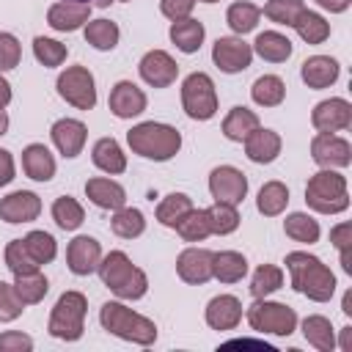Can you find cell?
Masks as SVG:
<instances>
[{
	"instance_id": "obj_1",
	"label": "cell",
	"mask_w": 352,
	"mask_h": 352,
	"mask_svg": "<svg viewBox=\"0 0 352 352\" xmlns=\"http://www.w3.org/2000/svg\"><path fill=\"white\" fill-rule=\"evenodd\" d=\"M286 270L292 275V289L314 302H327L336 292V275L322 264V258L294 250L286 256Z\"/></svg>"
},
{
	"instance_id": "obj_2",
	"label": "cell",
	"mask_w": 352,
	"mask_h": 352,
	"mask_svg": "<svg viewBox=\"0 0 352 352\" xmlns=\"http://www.w3.org/2000/svg\"><path fill=\"white\" fill-rule=\"evenodd\" d=\"M102 283L121 300H140L148 289V278L143 270H138L124 250H110L99 267H96Z\"/></svg>"
},
{
	"instance_id": "obj_3",
	"label": "cell",
	"mask_w": 352,
	"mask_h": 352,
	"mask_svg": "<svg viewBox=\"0 0 352 352\" xmlns=\"http://www.w3.org/2000/svg\"><path fill=\"white\" fill-rule=\"evenodd\" d=\"M126 143L135 154H140L146 160H154V162H165L182 148V135L170 124L143 121V124H138L126 132Z\"/></svg>"
},
{
	"instance_id": "obj_4",
	"label": "cell",
	"mask_w": 352,
	"mask_h": 352,
	"mask_svg": "<svg viewBox=\"0 0 352 352\" xmlns=\"http://www.w3.org/2000/svg\"><path fill=\"white\" fill-rule=\"evenodd\" d=\"M99 322L107 333H113L124 341H132L140 346H148L157 341V324L151 319L135 314L132 308L121 305V302H104L99 308Z\"/></svg>"
},
{
	"instance_id": "obj_5",
	"label": "cell",
	"mask_w": 352,
	"mask_h": 352,
	"mask_svg": "<svg viewBox=\"0 0 352 352\" xmlns=\"http://www.w3.org/2000/svg\"><path fill=\"white\" fill-rule=\"evenodd\" d=\"M305 204L319 214H338L349 206L346 195V179L336 173L333 168H324L314 173L305 184Z\"/></svg>"
},
{
	"instance_id": "obj_6",
	"label": "cell",
	"mask_w": 352,
	"mask_h": 352,
	"mask_svg": "<svg viewBox=\"0 0 352 352\" xmlns=\"http://www.w3.org/2000/svg\"><path fill=\"white\" fill-rule=\"evenodd\" d=\"M85 311H88V300L80 292H63L50 314V336L60 338V341H77L85 330Z\"/></svg>"
},
{
	"instance_id": "obj_7",
	"label": "cell",
	"mask_w": 352,
	"mask_h": 352,
	"mask_svg": "<svg viewBox=\"0 0 352 352\" xmlns=\"http://www.w3.org/2000/svg\"><path fill=\"white\" fill-rule=\"evenodd\" d=\"M182 104L184 113L195 121H209L217 113V94H214V82L209 74L204 72H192L184 77L182 82Z\"/></svg>"
},
{
	"instance_id": "obj_8",
	"label": "cell",
	"mask_w": 352,
	"mask_h": 352,
	"mask_svg": "<svg viewBox=\"0 0 352 352\" xmlns=\"http://www.w3.org/2000/svg\"><path fill=\"white\" fill-rule=\"evenodd\" d=\"M248 324L256 333H272V336H292L297 327V314L294 308L283 302H270V300H256L248 308Z\"/></svg>"
},
{
	"instance_id": "obj_9",
	"label": "cell",
	"mask_w": 352,
	"mask_h": 352,
	"mask_svg": "<svg viewBox=\"0 0 352 352\" xmlns=\"http://www.w3.org/2000/svg\"><path fill=\"white\" fill-rule=\"evenodd\" d=\"M58 94L74 104L77 110H91L96 104V85H94V74L85 66H69L60 77H58Z\"/></svg>"
},
{
	"instance_id": "obj_10",
	"label": "cell",
	"mask_w": 352,
	"mask_h": 352,
	"mask_svg": "<svg viewBox=\"0 0 352 352\" xmlns=\"http://www.w3.org/2000/svg\"><path fill=\"white\" fill-rule=\"evenodd\" d=\"M209 192L217 204H242L248 195V176L234 165H220L209 173Z\"/></svg>"
},
{
	"instance_id": "obj_11",
	"label": "cell",
	"mask_w": 352,
	"mask_h": 352,
	"mask_svg": "<svg viewBox=\"0 0 352 352\" xmlns=\"http://www.w3.org/2000/svg\"><path fill=\"white\" fill-rule=\"evenodd\" d=\"M212 60L220 72L226 74H236V72H245L253 60V50L250 44H245L242 38L236 36H220L212 47Z\"/></svg>"
},
{
	"instance_id": "obj_12",
	"label": "cell",
	"mask_w": 352,
	"mask_h": 352,
	"mask_svg": "<svg viewBox=\"0 0 352 352\" xmlns=\"http://www.w3.org/2000/svg\"><path fill=\"white\" fill-rule=\"evenodd\" d=\"M311 157L319 168H346L352 162V146L333 132H319L311 140Z\"/></svg>"
},
{
	"instance_id": "obj_13",
	"label": "cell",
	"mask_w": 352,
	"mask_h": 352,
	"mask_svg": "<svg viewBox=\"0 0 352 352\" xmlns=\"http://www.w3.org/2000/svg\"><path fill=\"white\" fill-rule=\"evenodd\" d=\"M311 124L319 129V132H341L352 124V104L341 96H333V99H324L314 107L311 113Z\"/></svg>"
},
{
	"instance_id": "obj_14",
	"label": "cell",
	"mask_w": 352,
	"mask_h": 352,
	"mask_svg": "<svg viewBox=\"0 0 352 352\" xmlns=\"http://www.w3.org/2000/svg\"><path fill=\"white\" fill-rule=\"evenodd\" d=\"M140 77L151 85V88H168L173 80H176V74H179V66H176V60L165 52V50H151V52H146L143 58H140Z\"/></svg>"
},
{
	"instance_id": "obj_15",
	"label": "cell",
	"mask_w": 352,
	"mask_h": 352,
	"mask_svg": "<svg viewBox=\"0 0 352 352\" xmlns=\"http://www.w3.org/2000/svg\"><path fill=\"white\" fill-rule=\"evenodd\" d=\"M212 256L214 253L206 250V248H187V250H182L179 258H176L179 278L184 283H192V286L206 283L212 278Z\"/></svg>"
},
{
	"instance_id": "obj_16",
	"label": "cell",
	"mask_w": 352,
	"mask_h": 352,
	"mask_svg": "<svg viewBox=\"0 0 352 352\" xmlns=\"http://www.w3.org/2000/svg\"><path fill=\"white\" fill-rule=\"evenodd\" d=\"M41 214V198L30 190H16L0 198V220L6 223H30Z\"/></svg>"
},
{
	"instance_id": "obj_17",
	"label": "cell",
	"mask_w": 352,
	"mask_h": 352,
	"mask_svg": "<svg viewBox=\"0 0 352 352\" xmlns=\"http://www.w3.org/2000/svg\"><path fill=\"white\" fill-rule=\"evenodd\" d=\"M102 261V245L94 236H74L66 248V264L74 275H91Z\"/></svg>"
},
{
	"instance_id": "obj_18",
	"label": "cell",
	"mask_w": 352,
	"mask_h": 352,
	"mask_svg": "<svg viewBox=\"0 0 352 352\" xmlns=\"http://www.w3.org/2000/svg\"><path fill=\"white\" fill-rule=\"evenodd\" d=\"M107 104H110V113L116 118H135V116H140L146 110V94L135 82L121 80V82L113 85Z\"/></svg>"
},
{
	"instance_id": "obj_19",
	"label": "cell",
	"mask_w": 352,
	"mask_h": 352,
	"mask_svg": "<svg viewBox=\"0 0 352 352\" xmlns=\"http://www.w3.org/2000/svg\"><path fill=\"white\" fill-rule=\"evenodd\" d=\"M50 135H52V143L58 146V151H60L66 160H72V157H77V154L82 151L85 138H88V129H85V124L77 121V118H60V121L52 124Z\"/></svg>"
},
{
	"instance_id": "obj_20",
	"label": "cell",
	"mask_w": 352,
	"mask_h": 352,
	"mask_svg": "<svg viewBox=\"0 0 352 352\" xmlns=\"http://www.w3.org/2000/svg\"><path fill=\"white\" fill-rule=\"evenodd\" d=\"M242 322V302L234 294H217L206 305V324L212 330H234Z\"/></svg>"
},
{
	"instance_id": "obj_21",
	"label": "cell",
	"mask_w": 352,
	"mask_h": 352,
	"mask_svg": "<svg viewBox=\"0 0 352 352\" xmlns=\"http://www.w3.org/2000/svg\"><path fill=\"white\" fill-rule=\"evenodd\" d=\"M338 72H341V66H338V60L330 58V55H314V58H305L302 66H300V77H302V82H305L308 88H316V91L333 85V82L338 80Z\"/></svg>"
},
{
	"instance_id": "obj_22",
	"label": "cell",
	"mask_w": 352,
	"mask_h": 352,
	"mask_svg": "<svg viewBox=\"0 0 352 352\" xmlns=\"http://www.w3.org/2000/svg\"><path fill=\"white\" fill-rule=\"evenodd\" d=\"M245 154H248L250 162H258V165L272 162V160L280 154V135L272 132V129L256 126V129L245 138Z\"/></svg>"
},
{
	"instance_id": "obj_23",
	"label": "cell",
	"mask_w": 352,
	"mask_h": 352,
	"mask_svg": "<svg viewBox=\"0 0 352 352\" xmlns=\"http://www.w3.org/2000/svg\"><path fill=\"white\" fill-rule=\"evenodd\" d=\"M91 16V6L85 3H55L50 6L47 11V22L52 30H63V33H72L77 28H82Z\"/></svg>"
},
{
	"instance_id": "obj_24",
	"label": "cell",
	"mask_w": 352,
	"mask_h": 352,
	"mask_svg": "<svg viewBox=\"0 0 352 352\" xmlns=\"http://www.w3.org/2000/svg\"><path fill=\"white\" fill-rule=\"evenodd\" d=\"M22 170L33 182H50L55 176V157L50 154L44 143H30L22 151Z\"/></svg>"
},
{
	"instance_id": "obj_25",
	"label": "cell",
	"mask_w": 352,
	"mask_h": 352,
	"mask_svg": "<svg viewBox=\"0 0 352 352\" xmlns=\"http://www.w3.org/2000/svg\"><path fill=\"white\" fill-rule=\"evenodd\" d=\"M85 195H88L99 209H113V212L121 209V206L126 204V192H124V187H121L118 182H113V179H102V176L85 182Z\"/></svg>"
},
{
	"instance_id": "obj_26",
	"label": "cell",
	"mask_w": 352,
	"mask_h": 352,
	"mask_svg": "<svg viewBox=\"0 0 352 352\" xmlns=\"http://www.w3.org/2000/svg\"><path fill=\"white\" fill-rule=\"evenodd\" d=\"M91 160L99 170L104 173H124L126 170V154L121 151V146L113 140V138H99L94 143V151H91Z\"/></svg>"
},
{
	"instance_id": "obj_27",
	"label": "cell",
	"mask_w": 352,
	"mask_h": 352,
	"mask_svg": "<svg viewBox=\"0 0 352 352\" xmlns=\"http://www.w3.org/2000/svg\"><path fill=\"white\" fill-rule=\"evenodd\" d=\"M248 275V261L236 250H220L212 256V278L220 283H236Z\"/></svg>"
},
{
	"instance_id": "obj_28",
	"label": "cell",
	"mask_w": 352,
	"mask_h": 352,
	"mask_svg": "<svg viewBox=\"0 0 352 352\" xmlns=\"http://www.w3.org/2000/svg\"><path fill=\"white\" fill-rule=\"evenodd\" d=\"M250 50L256 55H261L264 60H270V63H283L292 55V41L283 33H278V30H264V33L256 36Z\"/></svg>"
},
{
	"instance_id": "obj_29",
	"label": "cell",
	"mask_w": 352,
	"mask_h": 352,
	"mask_svg": "<svg viewBox=\"0 0 352 352\" xmlns=\"http://www.w3.org/2000/svg\"><path fill=\"white\" fill-rule=\"evenodd\" d=\"M204 25L198 22V19H192V16H187V19H176L173 25H170V41L182 50V52H187V55H192V52H198L201 50V44H204Z\"/></svg>"
},
{
	"instance_id": "obj_30",
	"label": "cell",
	"mask_w": 352,
	"mask_h": 352,
	"mask_svg": "<svg viewBox=\"0 0 352 352\" xmlns=\"http://www.w3.org/2000/svg\"><path fill=\"white\" fill-rule=\"evenodd\" d=\"M302 336H305V341H308L311 346H316L319 352L336 349V333H333V324H330L327 316H319V314L305 316V319H302Z\"/></svg>"
},
{
	"instance_id": "obj_31",
	"label": "cell",
	"mask_w": 352,
	"mask_h": 352,
	"mask_svg": "<svg viewBox=\"0 0 352 352\" xmlns=\"http://www.w3.org/2000/svg\"><path fill=\"white\" fill-rule=\"evenodd\" d=\"M256 126H261L258 116L253 110H248V107H231L228 116L223 118V135L228 140H236V143H242Z\"/></svg>"
},
{
	"instance_id": "obj_32",
	"label": "cell",
	"mask_w": 352,
	"mask_h": 352,
	"mask_svg": "<svg viewBox=\"0 0 352 352\" xmlns=\"http://www.w3.org/2000/svg\"><path fill=\"white\" fill-rule=\"evenodd\" d=\"M292 28L300 33V38L305 44H322L330 36V25L324 22V16H319L316 11H308V8L300 11V16L294 19Z\"/></svg>"
},
{
	"instance_id": "obj_33",
	"label": "cell",
	"mask_w": 352,
	"mask_h": 352,
	"mask_svg": "<svg viewBox=\"0 0 352 352\" xmlns=\"http://www.w3.org/2000/svg\"><path fill=\"white\" fill-rule=\"evenodd\" d=\"M173 228H176V234H179L184 242H204V239L212 234L206 209H190Z\"/></svg>"
},
{
	"instance_id": "obj_34",
	"label": "cell",
	"mask_w": 352,
	"mask_h": 352,
	"mask_svg": "<svg viewBox=\"0 0 352 352\" xmlns=\"http://www.w3.org/2000/svg\"><path fill=\"white\" fill-rule=\"evenodd\" d=\"M250 96H253V102L261 104V107H278V104L283 102V96H286V85H283L280 77L264 74V77H258V80L253 82Z\"/></svg>"
},
{
	"instance_id": "obj_35",
	"label": "cell",
	"mask_w": 352,
	"mask_h": 352,
	"mask_svg": "<svg viewBox=\"0 0 352 352\" xmlns=\"http://www.w3.org/2000/svg\"><path fill=\"white\" fill-rule=\"evenodd\" d=\"M289 204V190L283 182H267L261 190H258V198H256V206L264 217H275L286 209Z\"/></svg>"
},
{
	"instance_id": "obj_36",
	"label": "cell",
	"mask_w": 352,
	"mask_h": 352,
	"mask_svg": "<svg viewBox=\"0 0 352 352\" xmlns=\"http://www.w3.org/2000/svg\"><path fill=\"white\" fill-rule=\"evenodd\" d=\"M110 228L121 239H135V236H140L146 231L143 212L140 209H132V206H121V209H116V214L110 220Z\"/></svg>"
},
{
	"instance_id": "obj_37",
	"label": "cell",
	"mask_w": 352,
	"mask_h": 352,
	"mask_svg": "<svg viewBox=\"0 0 352 352\" xmlns=\"http://www.w3.org/2000/svg\"><path fill=\"white\" fill-rule=\"evenodd\" d=\"M52 220L58 223V228H63V231H74V228L82 226L85 212H82V206H80L77 198H72V195H60V198H55V204H52Z\"/></svg>"
},
{
	"instance_id": "obj_38",
	"label": "cell",
	"mask_w": 352,
	"mask_h": 352,
	"mask_svg": "<svg viewBox=\"0 0 352 352\" xmlns=\"http://www.w3.org/2000/svg\"><path fill=\"white\" fill-rule=\"evenodd\" d=\"M14 278H16L14 280V289H16V294H19V300L25 305L41 302L47 297V292H50V283H47V278L38 270L36 272H25V275H14Z\"/></svg>"
},
{
	"instance_id": "obj_39",
	"label": "cell",
	"mask_w": 352,
	"mask_h": 352,
	"mask_svg": "<svg viewBox=\"0 0 352 352\" xmlns=\"http://www.w3.org/2000/svg\"><path fill=\"white\" fill-rule=\"evenodd\" d=\"M258 16H261V8H258V6H253V3H248V0H239V3H234V6L228 8L226 22H228V28H231L234 33L245 36V33H250V30L258 25Z\"/></svg>"
},
{
	"instance_id": "obj_40",
	"label": "cell",
	"mask_w": 352,
	"mask_h": 352,
	"mask_svg": "<svg viewBox=\"0 0 352 352\" xmlns=\"http://www.w3.org/2000/svg\"><path fill=\"white\" fill-rule=\"evenodd\" d=\"M118 25L110 22V19H94V22H85V41L102 52L113 50L118 44Z\"/></svg>"
},
{
	"instance_id": "obj_41",
	"label": "cell",
	"mask_w": 352,
	"mask_h": 352,
	"mask_svg": "<svg viewBox=\"0 0 352 352\" xmlns=\"http://www.w3.org/2000/svg\"><path fill=\"white\" fill-rule=\"evenodd\" d=\"M190 209H192V198H190V195H184V192H170V195H165V198L160 201V206H157V220H160L162 226L173 228Z\"/></svg>"
},
{
	"instance_id": "obj_42",
	"label": "cell",
	"mask_w": 352,
	"mask_h": 352,
	"mask_svg": "<svg viewBox=\"0 0 352 352\" xmlns=\"http://www.w3.org/2000/svg\"><path fill=\"white\" fill-rule=\"evenodd\" d=\"M283 231L294 242H305V245H311V242L319 239V223L311 214H305V212H292L283 220Z\"/></svg>"
},
{
	"instance_id": "obj_43",
	"label": "cell",
	"mask_w": 352,
	"mask_h": 352,
	"mask_svg": "<svg viewBox=\"0 0 352 352\" xmlns=\"http://www.w3.org/2000/svg\"><path fill=\"white\" fill-rule=\"evenodd\" d=\"M280 286H283V270L275 267V264H261V267L253 272V278H250V294H253L256 300H261V297L278 292Z\"/></svg>"
},
{
	"instance_id": "obj_44",
	"label": "cell",
	"mask_w": 352,
	"mask_h": 352,
	"mask_svg": "<svg viewBox=\"0 0 352 352\" xmlns=\"http://www.w3.org/2000/svg\"><path fill=\"white\" fill-rule=\"evenodd\" d=\"M33 55H36L38 63H44V66L52 69V66H60V63L66 60L69 50H66V44H60V41H55V38L36 36V38H33Z\"/></svg>"
},
{
	"instance_id": "obj_45",
	"label": "cell",
	"mask_w": 352,
	"mask_h": 352,
	"mask_svg": "<svg viewBox=\"0 0 352 352\" xmlns=\"http://www.w3.org/2000/svg\"><path fill=\"white\" fill-rule=\"evenodd\" d=\"M206 214H209L212 234H220V236H223V234L236 231V226H239V212H236V206H231V204H217V201H214V206H209Z\"/></svg>"
},
{
	"instance_id": "obj_46",
	"label": "cell",
	"mask_w": 352,
	"mask_h": 352,
	"mask_svg": "<svg viewBox=\"0 0 352 352\" xmlns=\"http://www.w3.org/2000/svg\"><path fill=\"white\" fill-rule=\"evenodd\" d=\"M22 242H25L28 253L36 258L38 267H41V264H50V261L55 258V253H58V245H55V239H52L47 231H30Z\"/></svg>"
},
{
	"instance_id": "obj_47",
	"label": "cell",
	"mask_w": 352,
	"mask_h": 352,
	"mask_svg": "<svg viewBox=\"0 0 352 352\" xmlns=\"http://www.w3.org/2000/svg\"><path fill=\"white\" fill-rule=\"evenodd\" d=\"M6 267H8L14 275H25V272H36V270H38L36 258L28 253V248H25L22 239H14V242L6 245Z\"/></svg>"
},
{
	"instance_id": "obj_48",
	"label": "cell",
	"mask_w": 352,
	"mask_h": 352,
	"mask_svg": "<svg viewBox=\"0 0 352 352\" xmlns=\"http://www.w3.org/2000/svg\"><path fill=\"white\" fill-rule=\"evenodd\" d=\"M302 8H305L302 0H270L264 6V16L272 19V22H278V25H289L292 28Z\"/></svg>"
},
{
	"instance_id": "obj_49",
	"label": "cell",
	"mask_w": 352,
	"mask_h": 352,
	"mask_svg": "<svg viewBox=\"0 0 352 352\" xmlns=\"http://www.w3.org/2000/svg\"><path fill=\"white\" fill-rule=\"evenodd\" d=\"M330 242L338 248L341 253V267L346 275H352V223H338L336 228H330Z\"/></svg>"
},
{
	"instance_id": "obj_50",
	"label": "cell",
	"mask_w": 352,
	"mask_h": 352,
	"mask_svg": "<svg viewBox=\"0 0 352 352\" xmlns=\"http://www.w3.org/2000/svg\"><path fill=\"white\" fill-rule=\"evenodd\" d=\"M25 311V302L19 300L14 283L0 280V322H14Z\"/></svg>"
},
{
	"instance_id": "obj_51",
	"label": "cell",
	"mask_w": 352,
	"mask_h": 352,
	"mask_svg": "<svg viewBox=\"0 0 352 352\" xmlns=\"http://www.w3.org/2000/svg\"><path fill=\"white\" fill-rule=\"evenodd\" d=\"M19 58H22V47L16 41V36L0 33V72H8L14 66H19Z\"/></svg>"
},
{
	"instance_id": "obj_52",
	"label": "cell",
	"mask_w": 352,
	"mask_h": 352,
	"mask_svg": "<svg viewBox=\"0 0 352 352\" xmlns=\"http://www.w3.org/2000/svg\"><path fill=\"white\" fill-rule=\"evenodd\" d=\"M33 349V338L16 330H8L0 336V352H30Z\"/></svg>"
},
{
	"instance_id": "obj_53",
	"label": "cell",
	"mask_w": 352,
	"mask_h": 352,
	"mask_svg": "<svg viewBox=\"0 0 352 352\" xmlns=\"http://www.w3.org/2000/svg\"><path fill=\"white\" fill-rule=\"evenodd\" d=\"M195 0H160V11L168 16V19H187L190 11H192Z\"/></svg>"
},
{
	"instance_id": "obj_54",
	"label": "cell",
	"mask_w": 352,
	"mask_h": 352,
	"mask_svg": "<svg viewBox=\"0 0 352 352\" xmlns=\"http://www.w3.org/2000/svg\"><path fill=\"white\" fill-rule=\"evenodd\" d=\"M11 179H14V157L11 151L0 148V187H6Z\"/></svg>"
},
{
	"instance_id": "obj_55",
	"label": "cell",
	"mask_w": 352,
	"mask_h": 352,
	"mask_svg": "<svg viewBox=\"0 0 352 352\" xmlns=\"http://www.w3.org/2000/svg\"><path fill=\"white\" fill-rule=\"evenodd\" d=\"M316 6H322V8H327L330 14H341V11H346L349 8V3L352 0H314Z\"/></svg>"
},
{
	"instance_id": "obj_56",
	"label": "cell",
	"mask_w": 352,
	"mask_h": 352,
	"mask_svg": "<svg viewBox=\"0 0 352 352\" xmlns=\"http://www.w3.org/2000/svg\"><path fill=\"white\" fill-rule=\"evenodd\" d=\"M8 102H11V85H8V80L0 77V107H6Z\"/></svg>"
},
{
	"instance_id": "obj_57",
	"label": "cell",
	"mask_w": 352,
	"mask_h": 352,
	"mask_svg": "<svg viewBox=\"0 0 352 352\" xmlns=\"http://www.w3.org/2000/svg\"><path fill=\"white\" fill-rule=\"evenodd\" d=\"M341 349L344 352H352V327H344L341 330Z\"/></svg>"
},
{
	"instance_id": "obj_58",
	"label": "cell",
	"mask_w": 352,
	"mask_h": 352,
	"mask_svg": "<svg viewBox=\"0 0 352 352\" xmlns=\"http://www.w3.org/2000/svg\"><path fill=\"white\" fill-rule=\"evenodd\" d=\"M60 3H85V6H99V8H107L110 6V0H60Z\"/></svg>"
},
{
	"instance_id": "obj_59",
	"label": "cell",
	"mask_w": 352,
	"mask_h": 352,
	"mask_svg": "<svg viewBox=\"0 0 352 352\" xmlns=\"http://www.w3.org/2000/svg\"><path fill=\"white\" fill-rule=\"evenodd\" d=\"M341 311H344L346 316H352V292L344 294V305H341Z\"/></svg>"
},
{
	"instance_id": "obj_60",
	"label": "cell",
	"mask_w": 352,
	"mask_h": 352,
	"mask_svg": "<svg viewBox=\"0 0 352 352\" xmlns=\"http://www.w3.org/2000/svg\"><path fill=\"white\" fill-rule=\"evenodd\" d=\"M8 132V113L0 107V135H6Z\"/></svg>"
},
{
	"instance_id": "obj_61",
	"label": "cell",
	"mask_w": 352,
	"mask_h": 352,
	"mask_svg": "<svg viewBox=\"0 0 352 352\" xmlns=\"http://www.w3.org/2000/svg\"><path fill=\"white\" fill-rule=\"evenodd\" d=\"M201 3H217V0H201Z\"/></svg>"
},
{
	"instance_id": "obj_62",
	"label": "cell",
	"mask_w": 352,
	"mask_h": 352,
	"mask_svg": "<svg viewBox=\"0 0 352 352\" xmlns=\"http://www.w3.org/2000/svg\"><path fill=\"white\" fill-rule=\"evenodd\" d=\"M110 3H113V0H110ZM118 3H126V0H118Z\"/></svg>"
}]
</instances>
